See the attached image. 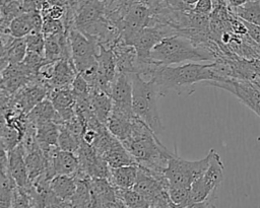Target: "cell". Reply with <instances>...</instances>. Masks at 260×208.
Instances as JSON below:
<instances>
[{"mask_svg": "<svg viewBox=\"0 0 260 208\" xmlns=\"http://www.w3.org/2000/svg\"><path fill=\"white\" fill-rule=\"evenodd\" d=\"M143 76H148L154 82L159 96H165L170 90L178 94L183 92L191 94L194 91V84L218 79L213 68V61L209 63L190 62L177 66L153 64Z\"/></svg>", "mask_w": 260, "mask_h": 208, "instance_id": "1", "label": "cell"}, {"mask_svg": "<svg viewBox=\"0 0 260 208\" xmlns=\"http://www.w3.org/2000/svg\"><path fill=\"white\" fill-rule=\"evenodd\" d=\"M220 55L219 45L212 39L197 44L184 33L162 38L151 50L150 62L155 65H179L190 62L215 61Z\"/></svg>", "mask_w": 260, "mask_h": 208, "instance_id": "2", "label": "cell"}, {"mask_svg": "<svg viewBox=\"0 0 260 208\" xmlns=\"http://www.w3.org/2000/svg\"><path fill=\"white\" fill-rule=\"evenodd\" d=\"M121 142L139 166L157 178L165 175L172 153L142 120L137 117L134 118L129 136Z\"/></svg>", "mask_w": 260, "mask_h": 208, "instance_id": "3", "label": "cell"}, {"mask_svg": "<svg viewBox=\"0 0 260 208\" xmlns=\"http://www.w3.org/2000/svg\"><path fill=\"white\" fill-rule=\"evenodd\" d=\"M132 79V110L157 135L164 131L157 109V90L151 79L145 80L140 73H130Z\"/></svg>", "mask_w": 260, "mask_h": 208, "instance_id": "4", "label": "cell"}, {"mask_svg": "<svg viewBox=\"0 0 260 208\" xmlns=\"http://www.w3.org/2000/svg\"><path fill=\"white\" fill-rule=\"evenodd\" d=\"M223 163L219 154L212 148L210 163L204 174L190 187L187 207H214L216 191L223 179Z\"/></svg>", "mask_w": 260, "mask_h": 208, "instance_id": "5", "label": "cell"}, {"mask_svg": "<svg viewBox=\"0 0 260 208\" xmlns=\"http://www.w3.org/2000/svg\"><path fill=\"white\" fill-rule=\"evenodd\" d=\"M211 155L212 148L204 158L192 161L180 157L177 151L172 153L165 169V176L169 181V184L172 186L190 188L191 185L207 169L211 160Z\"/></svg>", "mask_w": 260, "mask_h": 208, "instance_id": "6", "label": "cell"}, {"mask_svg": "<svg viewBox=\"0 0 260 208\" xmlns=\"http://www.w3.org/2000/svg\"><path fill=\"white\" fill-rule=\"evenodd\" d=\"M203 84L231 92L260 118V89L253 81L226 78L219 81H205Z\"/></svg>", "mask_w": 260, "mask_h": 208, "instance_id": "7", "label": "cell"}, {"mask_svg": "<svg viewBox=\"0 0 260 208\" xmlns=\"http://www.w3.org/2000/svg\"><path fill=\"white\" fill-rule=\"evenodd\" d=\"M87 182L92 198L91 207H124L117 195L116 187L109 180L89 178Z\"/></svg>", "mask_w": 260, "mask_h": 208, "instance_id": "8", "label": "cell"}, {"mask_svg": "<svg viewBox=\"0 0 260 208\" xmlns=\"http://www.w3.org/2000/svg\"><path fill=\"white\" fill-rule=\"evenodd\" d=\"M96 86L108 93L110 84L118 72L115 56L111 48H108L104 45H99V51L96 54Z\"/></svg>", "mask_w": 260, "mask_h": 208, "instance_id": "9", "label": "cell"}, {"mask_svg": "<svg viewBox=\"0 0 260 208\" xmlns=\"http://www.w3.org/2000/svg\"><path fill=\"white\" fill-rule=\"evenodd\" d=\"M135 117L133 110L122 108L113 102V109L106 126L114 136L123 141L129 136Z\"/></svg>", "mask_w": 260, "mask_h": 208, "instance_id": "10", "label": "cell"}, {"mask_svg": "<svg viewBox=\"0 0 260 208\" xmlns=\"http://www.w3.org/2000/svg\"><path fill=\"white\" fill-rule=\"evenodd\" d=\"M132 90L130 73L118 71L110 84L108 94L112 97L115 105L132 110Z\"/></svg>", "mask_w": 260, "mask_h": 208, "instance_id": "11", "label": "cell"}, {"mask_svg": "<svg viewBox=\"0 0 260 208\" xmlns=\"http://www.w3.org/2000/svg\"><path fill=\"white\" fill-rule=\"evenodd\" d=\"M77 75V70L71 58H61L54 62L51 77L48 81V88H59L71 85Z\"/></svg>", "mask_w": 260, "mask_h": 208, "instance_id": "12", "label": "cell"}, {"mask_svg": "<svg viewBox=\"0 0 260 208\" xmlns=\"http://www.w3.org/2000/svg\"><path fill=\"white\" fill-rule=\"evenodd\" d=\"M7 159L9 172L16 184L20 187H26L30 181L25 163V151L20 143L7 152Z\"/></svg>", "mask_w": 260, "mask_h": 208, "instance_id": "13", "label": "cell"}, {"mask_svg": "<svg viewBox=\"0 0 260 208\" xmlns=\"http://www.w3.org/2000/svg\"><path fill=\"white\" fill-rule=\"evenodd\" d=\"M102 156L106 159L111 167L137 164L134 157L117 137L109 146V148L102 154Z\"/></svg>", "mask_w": 260, "mask_h": 208, "instance_id": "14", "label": "cell"}, {"mask_svg": "<svg viewBox=\"0 0 260 208\" xmlns=\"http://www.w3.org/2000/svg\"><path fill=\"white\" fill-rule=\"evenodd\" d=\"M7 152L2 151L1 158V180H0V206L11 207L12 194L14 189L17 187L16 182L12 178L8 169Z\"/></svg>", "mask_w": 260, "mask_h": 208, "instance_id": "15", "label": "cell"}, {"mask_svg": "<svg viewBox=\"0 0 260 208\" xmlns=\"http://www.w3.org/2000/svg\"><path fill=\"white\" fill-rule=\"evenodd\" d=\"M90 103L95 117L101 123L106 125L113 109L112 97L100 87H91Z\"/></svg>", "mask_w": 260, "mask_h": 208, "instance_id": "16", "label": "cell"}, {"mask_svg": "<svg viewBox=\"0 0 260 208\" xmlns=\"http://www.w3.org/2000/svg\"><path fill=\"white\" fill-rule=\"evenodd\" d=\"M26 41L25 38H14L13 41L2 47L1 62L2 69L8 64L21 63L26 56Z\"/></svg>", "mask_w": 260, "mask_h": 208, "instance_id": "17", "label": "cell"}, {"mask_svg": "<svg viewBox=\"0 0 260 208\" xmlns=\"http://www.w3.org/2000/svg\"><path fill=\"white\" fill-rule=\"evenodd\" d=\"M59 135V125L54 121H48L36 126V136L39 146L44 150H48L53 146H57Z\"/></svg>", "mask_w": 260, "mask_h": 208, "instance_id": "18", "label": "cell"}, {"mask_svg": "<svg viewBox=\"0 0 260 208\" xmlns=\"http://www.w3.org/2000/svg\"><path fill=\"white\" fill-rule=\"evenodd\" d=\"M138 164L111 167L110 182L118 188H133L138 176Z\"/></svg>", "mask_w": 260, "mask_h": 208, "instance_id": "19", "label": "cell"}, {"mask_svg": "<svg viewBox=\"0 0 260 208\" xmlns=\"http://www.w3.org/2000/svg\"><path fill=\"white\" fill-rule=\"evenodd\" d=\"M27 120L35 126L48 121H54L58 124L59 116L52 101L46 96L27 114Z\"/></svg>", "mask_w": 260, "mask_h": 208, "instance_id": "20", "label": "cell"}, {"mask_svg": "<svg viewBox=\"0 0 260 208\" xmlns=\"http://www.w3.org/2000/svg\"><path fill=\"white\" fill-rule=\"evenodd\" d=\"M76 179L73 176L57 175L50 182L53 193L63 201H70L76 189Z\"/></svg>", "mask_w": 260, "mask_h": 208, "instance_id": "21", "label": "cell"}, {"mask_svg": "<svg viewBox=\"0 0 260 208\" xmlns=\"http://www.w3.org/2000/svg\"><path fill=\"white\" fill-rule=\"evenodd\" d=\"M25 163L27 167L29 181L36 180L38 177L46 172L47 159L43 149L39 146L25 153Z\"/></svg>", "mask_w": 260, "mask_h": 208, "instance_id": "22", "label": "cell"}, {"mask_svg": "<svg viewBox=\"0 0 260 208\" xmlns=\"http://www.w3.org/2000/svg\"><path fill=\"white\" fill-rule=\"evenodd\" d=\"M230 10L242 20L260 26V1L249 0L239 7L230 8Z\"/></svg>", "mask_w": 260, "mask_h": 208, "instance_id": "23", "label": "cell"}, {"mask_svg": "<svg viewBox=\"0 0 260 208\" xmlns=\"http://www.w3.org/2000/svg\"><path fill=\"white\" fill-rule=\"evenodd\" d=\"M34 30L32 22H31V14L30 12H23L22 14L16 16L11 20L8 25V28L5 31L8 32L14 38H25Z\"/></svg>", "mask_w": 260, "mask_h": 208, "instance_id": "24", "label": "cell"}, {"mask_svg": "<svg viewBox=\"0 0 260 208\" xmlns=\"http://www.w3.org/2000/svg\"><path fill=\"white\" fill-rule=\"evenodd\" d=\"M116 192L118 197L122 201L124 207H131V208L149 207L146 199L133 188L116 187Z\"/></svg>", "mask_w": 260, "mask_h": 208, "instance_id": "25", "label": "cell"}, {"mask_svg": "<svg viewBox=\"0 0 260 208\" xmlns=\"http://www.w3.org/2000/svg\"><path fill=\"white\" fill-rule=\"evenodd\" d=\"M24 12L22 0H10L1 4V31L8 28L13 18Z\"/></svg>", "mask_w": 260, "mask_h": 208, "instance_id": "26", "label": "cell"}, {"mask_svg": "<svg viewBox=\"0 0 260 208\" xmlns=\"http://www.w3.org/2000/svg\"><path fill=\"white\" fill-rule=\"evenodd\" d=\"M59 125V135H58V147L62 150L76 152L79 148L82 138L70 131L64 124Z\"/></svg>", "mask_w": 260, "mask_h": 208, "instance_id": "27", "label": "cell"}, {"mask_svg": "<svg viewBox=\"0 0 260 208\" xmlns=\"http://www.w3.org/2000/svg\"><path fill=\"white\" fill-rule=\"evenodd\" d=\"M76 182L75 192L70 199L72 207H91L92 198L87 180L76 179Z\"/></svg>", "mask_w": 260, "mask_h": 208, "instance_id": "28", "label": "cell"}, {"mask_svg": "<svg viewBox=\"0 0 260 208\" xmlns=\"http://www.w3.org/2000/svg\"><path fill=\"white\" fill-rule=\"evenodd\" d=\"M168 192L175 207H187L190 188L169 185Z\"/></svg>", "mask_w": 260, "mask_h": 208, "instance_id": "29", "label": "cell"}, {"mask_svg": "<svg viewBox=\"0 0 260 208\" xmlns=\"http://www.w3.org/2000/svg\"><path fill=\"white\" fill-rule=\"evenodd\" d=\"M67 29L62 19H51V18L44 19L42 32L45 38L62 34V33H65Z\"/></svg>", "mask_w": 260, "mask_h": 208, "instance_id": "30", "label": "cell"}, {"mask_svg": "<svg viewBox=\"0 0 260 208\" xmlns=\"http://www.w3.org/2000/svg\"><path fill=\"white\" fill-rule=\"evenodd\" d=\"M27 52H35L45 56V37L43 32H31L25 37Z\"/></svg>", "mask_w": 260, "mask_h": 208, "instance_id": "31", "label": "cell"}, {"mask_svg": "<svg viewBox=\"0 0 260 208\" xmlns=\"http://www.w3.org/2000/svg\"><path fill=\"white\" fill-rule=\"evenodd\" d=\"M11 207H31L29 194L25 187H17L14 189L12 194Z\"/></svg>", "mask_w": 260, "mask_h": 208, "instance_id": "32", "label": "cell"}, {"mask_svg": "<svg viewBox=\"0 0 260 208\" xmlns=\"http://www.w3.org/2000/svg\"><path fill=\"white\" fill-rule=\"evenodd\" d=\"M41 13L43 18H51V19H62L66 14V7L53 5L48 3L47 1L43 5L41 9Z\"/></svg>", "mask_w": 260, "mask_h": 208, "instance_id": "33", "label": "cell"}, {"mask_svg": "<svg viewBox=\"0 0 260 208\" xmlns=\"http://www.w3.org/2000/svg\"><path fill=\"white\" fill-rule=\"evenodd\" d=\"M212 10H213L212 0H198L192 8V11L195 13L207 14V15H210Z\"/></svg>", "mask_w": 260, "mask_h": 208, "instance_id": "34", "label": "cell"}, {"mask_svg": "<svg viewBox=\"0 0 260 208\" xmlns=\"http://www.w3.org/2000/svg\"><path fill=\"white\" fill-rule=\"evenodd\" d=\"M225 1H226L229 8H236V7H239L243 4H245L249 0H225Z\"/></svg>", "mask_w": 260, "mask_h": 208, "instance_id": "35", "label": "cell"}, {"mask_svg": "<svg viewBox=\"0 0 260 208\" xmlns=\"http://www.w3.org/2000/svg\"><path fill=\"white\" fill-rule=\"evenodd\" d=\"M181 1H182L183 3H185L186 5L193 7V6L196 4V2H197L198 0H181Z\"/></svg>", "mask_w": 260, "mask_h": 208, "instance_id": "36", "label": "cell"}, {"mask_svg": "<svg viewBox=\"0 0 260 208\" xmlns=\"http://www.w3.org/2000/svg\"><path fill=\"white\" fill-rule=\"evenodd\" d=\"M7 1H10V0H1V4H2V3H5V2H7Z\"/></svg>", "mask_w": 260, "mask_h": 208, "instance_id": "37", "label": "cell"}, {"mask_svg": "<svg viewBox=\"0 0 260 208\" xmlns=\"http://www.w3.org/2000/svg\"><path fill=\"white\" fill-rule=\"evenodd\" d=\"M258 1H260V0H258Z\"/></svg>", "mask_w": 260, "mask_h": 208, "instance_id": "38", "label": "cell"}]
</instances>
